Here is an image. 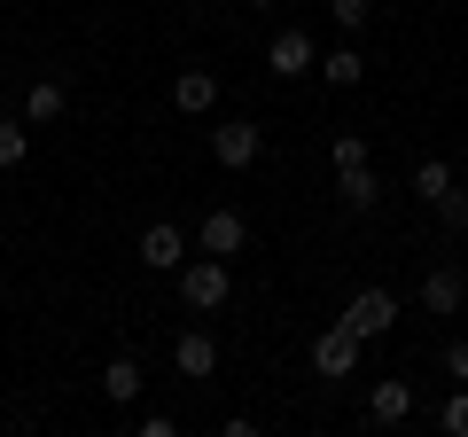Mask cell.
<instances>
[{"mask_svg": "<svg viewBox=\"0 0 468 437\" xmlns=\"http://www.w3.org/2000/svg\"><path fill=\"white\" fill-rule=\"evenodd\" d=\"M461 304H468V273L461 266H430V273H421V313H430V320H452Z\"/></svg>", "mask_w": 468, "mask_h": 437, "instance_id": "6", "label": "cell"}, {"mask_svg": "<svg viewBox=\"0 0 468 437\" xmlns=\"http://www.w3.org/2000/svg\"><path fill=\"white\" fill-rule=\"evenodd\" d=\"M266 70H273V79H304V70H320V48H313V32H304V24L273 32V39H266Z\"/></svg>", "mask_w": 468, "mask_h": 437, "instance_id": "2", "label": "cell"}, {"mask_svg": "<svg viewBox=\"0 0 468 437\" xmlns=\"http://www.w3.org/2000/svg\"><path fill=\"white\" fill-rule=\"evenodd\" d=\"M172 110L180 118H211L218 110V70H172Z\"/></svg>", "mask_w": 468, "mask_h": 437, "instance_id": "9", "label": "cell"}, {"mask_svg": "<svg viewBox=\"0 0 468 437\" xmlns=\"http://www.w3.org/2000/svg\"><path fill=\"white\" fill-rule=\"evenodd\" d=\"M437 430H445V437H468V383L452 390L445 406H437Z\"/></svg>", "mask_w": 468, "mask_h": 437, "instance_id": "19", "label": "cell"}, {"mask_svg": "<svg viewBox=\"0 0 468 437\" xmlns=\"http://www.w3.org/2000/svg\"><path fill=\"white\" fill-rule=\"evenodd\" d=\"M437 218H445L452 235H468V187H445V196H437Z\"/></svg>", "mask_w": 468, "mask_h": 437, "instance_id": "20", "label": "cell"}, {"mask_svg": "<svg viewBox=\"0 0 468 437\" xmlns=\"http://www.w3.org/2000/svg\"><path fill=\"white\" fill-rule=\"evenodd\" d=\"M359 344H367V336H359V328H344V320H335L328 336L313 344V368L328 375V383H351V375H359Z\"/></svg>", "mask_w": 468, "mask_h": 437, "instance_id": "4", "label": "cell"}, {"mask_svg": "<svg viewBox=\"0 0 468 437\" xmlns=\"http://www.w3.org/2000/svg\"><path fill=\"white\" fill-rule=\"evenodd\" d=\"M32 156V118H0V172H16Z\"/></svg>", "mask_w": 468, "mask_h": 437, "instance_id": "15", "label": "cell"}, {"mask_svg": "<svg viewBox=\"0 0 468 437\" xmlns=\"http://www.w3.org/2000/svg\"><path fill=\"white\" fill-rule=\"evenodd\" d=\"M328 16L344 24V32H359V24H367V0H328Z\"/></svg>", "mask_w": 468, "mask_h": 437, "instance_id": "21", "label": "cell"}, {"mask_svg": "<svg viewBox=\"0 0 468 437\" xmlns=\"http://www.w3.org/2000/svg\"><path fill=\"white\" fill-rule=\"evenodd\" d=\"M180 297H187V313H218V304L234 297V258H187L180 266Z\"/></svg>", "mask_w": 468, "mask_h": 437, "instance_id": "1", "label": "cell"}, {"mask_svg": "<svg viewBox=\"0 0 468 437\" xmlns=\"http://www.w3.org/2000/svg\"><path fill=\"white\" fill-rule=\"evenodd\" d=\"M320 79H328V86H344V94H351V86L367 79V63H359V48H335V55H320Z\"/></svg>", "mask_w": 468, "mask_h": 437, "instance_id": "16", "label": "cell"}, {"mask_svg": "<svg viewBox=\"0 0 468 437\" xmlns=\"http://www.w3.org/2000/svg\"><path fill=\"white\" fill-rule=\"evenodd\" d=\"M258 149H266V133H258V125H242V118H234V125H218V133H211V156H218L227 172L258 165Z\"/></svg>", "mask_w": 468, "mask_h": 437, "instance_id": "11", "label": "cell"}, {"mask_svg": "<svg viewBox=\"0 0 468 437\" xmlns=\"http://www.w3.org/2000/svg\"><path fill=\"white\" fill-rule=\"evenodd\" d=\"M328 165L335 172H359V165H367V133H335L328 141Z\"/></svg>", "mask_w": 468, "mask_h": 437, "instance_id": "18", "label": "cell"}, {"mask_svg": "<svg viewBox=\"0 0 468 437\" xmlns=\"http://www.w3.org/2000/svg\"><path fill=\"white\" fill-rule=\"evenodd\" d=\"M101 390H110V406H133L141 399V359H110L101 368Z\"/></svg>", "mask_w": 468, "mask_h": 437, "instance_id": "14", "label": "cell"}, {"mask_svg": "<svg viewBox=\"0 0 468 437\" xmlns=\"http://www.w3.org/2000/svg\"><path fill=\"white\" fill-rule=\"evenodd\" d=\"M445 187H452V165H445V156H421V165H414V196H421V203H437Z\"/></svg>", "mask_w": 468, "mask_h": 437, "instance_id": "17", "label": "cell"}, {"mask_svg": "<svg viewBox=\"0 0 468 437\" xmlns=\"http://www.w3.org/2000/svg\"><path fill=\"white\" fill-rule=\"evenodd\" d=\"M335 196H344V211H375V203H383V187H375V172L359 165V172H335Z\"/></svg>", "mask_w": 468, "mask_h": 437, "instance_id": "13", "label": "cell"}, {"mask_svg": "<svg viewBox=\"0 0 468 437\" xmlns=\"http://www.w3.org/2000/svg\"><path fill=\"white\" fill-rule=\"evenodd\" d=\"M242 8H273V0H242Z\"/></svg>", "mask_w": 468, "mask_h": 437, "instance_id": "23", "label": "cell"}, {"mask_svg": "<svg viewBox=\"0 0 468 437\" xmlns=\"http://www.w3.org/2000/svg\"><path fill=\"white\" fill-rule=\"evenodd\" d=\"M461 156H468V141H461Z\"/></svg>", "mask_w": 468, "mask_h": 437, "instance_id": "24", "label": "cell"}, {"mask_svg": "<svg viewBox=\"0 0 468 437\" xmlns=\"http://www.w3.org/2000/svg\"><path fill=\"white\" fill-rule=\"evenodd\" d=\"M63 79H32V94H24V118H32V125H55V118H63Z\"/></svg>", "mask_w": 468, "mask_h": 437, "instance_id": "12", "label": "cell"}, {"mask_svg": "<svg viewBox=\"0 0 468 437\" xmlns=\"http://www.w3.org/2000/svg\"><path fill=\"white\" fill-rule=\"evenodd\" d=\"M390 320H399V297H390V289H359V297L344 304V328H359V336H390Z\"/></svg>", "mask_w": 468, "mask_h": 437, "instance_id": "7", "label": "cell"}, {"mask_svg": "<svg viewBox=\"0 0 468 437\" xmlns=\"http://www.w3.org/2000/svg\"><path fill=\"white\" fill-rule=\"evenodd\" d=\"M445 375H452V383H468V336L445 344Z\"/></svg>", "mask_w": 468, "mask_h": 437, "instance_id": "22", "label": "cell"}, {"mask_svg": "<svg viewBox=\"0 0 468 437\" xmlns=\"http://www.w3.org/2000/svg\"><path fill=\"white\" fill-rule=\"evenodd\" d=\"M406 414H414V383H406V375H383V383L367 390V421L375 430H399Z\"/></svg>", "mask_w": 468, "mask_h": 437, "instance_id": "10", "label": "cell"}, {"mask_svg": "<svg viewBox=\"0 0 468 437\" xmlns=\"http://www.w3.org/2000/svg\"><path fill=\"white\" fill-rule=\"evenodd\" d=\"M196 242L211 258H242V242H250V218L234 211V203H211V211H203V227H196Z\"/></svg>", "mask_w": 468, "mask_h": 437, "instance_id": "3", "label": "cell"}, {"mask_svg": "<svg viewBox=\"0 0 468 437\" xmlns=\"http://www.w3.org/2000/svg\"><path fill=\"white\" fill-rule=\"evenodd\" d=\"M172 368H180L187 383H211L218 375V336L211 328H180V336H172Z\"/></svg>", "mask_w": 468, "mask_h": 437, "instance_id": "5", "label": "cell"}, {"mask_svg": "<svg viewBox=\"0 0 468 437\" xmlns=\"http://www.w3.org/2000/svg\"><path fill=\"white\" fill-rule=\"evenodd\" d=\"M141 266H149V273H180V266H187V235L172 227V218L141 227Z\"/></svg>", "mask_w": 468, "mask_h": 437, "instance_id": "8", "label": "cell"}]
</instances>
